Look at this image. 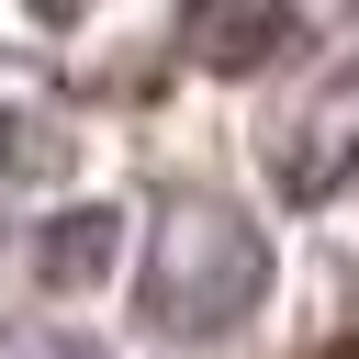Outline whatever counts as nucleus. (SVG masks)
I'll list each match as a JSON object with an SVG mask.
<instances>
[{
	"mask_svg": "<svg viewBox=\"0 0 359 359\" xmlns=\"http://www.w3.org/2000/svg\"><path fill=\"white\" fill-rule=\"evenodd\" d=\"M258 292H269V236H258V213H236L224 191H180V202L157 213L146 325H168V337H224Z\"/></svg>",
	"mask_w": 359,
	"mask_h": 359,
	"instance_id": "nucleus-1",
	"label": "nucleus"
},
{
	"mask_svg": "<svg viewBox=\"0 0 359 359\" xmlns=\"http://www.w3.org/2000/svg\"><path fill=\"white\" fill-rule=\"evenodd\" d=\"M337 180H359V67H348V90H325L314 123L292 135V191L314 202V191H337Z\"/></svg>",
	"mask_w": 359,
	"mask_h": 359,
	"instance_id": "nucleus-2",
	"label": "nucleus"
},
{
	"mask_svg": "<svg viewBox=\"0 0 359 359\" xmlns=\"http://www.w3.org/2000/svg\"><path fill=\"white\" fill-rule=\"evenodd\" d=\"M112 247H123V213H112V202H90V213L45 224V258H34V269H45L56 292H79V280H101V269H112Z\"/></svg>",
	"mask_w": 359,
	"mask_h": 359,
	"instance_id": "nucleus-3",
	"label": "nucleus"
},
{
	"mask_svg": "<svg viewBox=\"0 0 359 359\" xmlns=\"http://www.w3.org/2000/svg\"><path fill=\"white\" fill-rule=\"evenodd\" d=\"M292 34H303L292 11H202V22H191V45H202L213 67H258V56H280Z\"/></svg>",
	"mask_w": 359,
	"mask_h": 359,
	"instance_id": "nucleus-4",
	"label": "nucleus"
},
{
	"mask_svg": "<svg viewBox=\"0 0 359 359\" xmlns=\"http://www.w3.org/2000/svg\"><path fill=\"white\" fill-rule=\"evenodd\" d=\"M0 359H112V348H90V337H11Z\"/></svg>",
	"mask_w": 359,
	"mask_h": 359,
	"instance_id": "nucleus-5",
	"label": "nucleus"
}]
</instances>
